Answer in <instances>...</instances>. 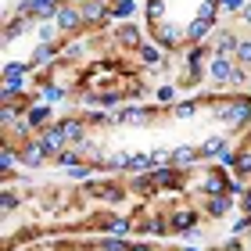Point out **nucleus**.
<instances>
[{
  "instance_id": "1",
  "label": "nucleus",
  "mask_w": 251,
  "mask_h": 251,
  "mask_svg": "<svg viewBox=\"0 0 251 251\" xmlns=\"http://www.w3.org/2000/svg\"><path fill=\"white\" fill-rule=\"evenodd\" d=\"M208 75L215 86H233V83H244V68L237 65L233 58H226V54H212L208 58Z\"/></svg>"
},
{
  "instance_id": "2",
  "label": "nucleus",
  "mask_w": 251,
  "mask_h": 251,
  "mask_svg": "<svg viewBox=\"0 0 251 251\" xmlns=\"http://www.w3.org/2000/svg\"><path fill=\"white\" fill-rule=\"evenodd\" d=\"M29 72H32V65H29V61H7V65H4V100L22 97Z\"/></svg>"
},
{
  "instance_id": "3",
  "label": "nucleus",
  "mask_w": 251,
  "mask_h": 251,
  "mask_svg": "<svg viewBox=\"0 0 251 251\" xmlns=\"http://www.w3.org/2000/svg\"><path fill=\"white\" fill-rule=\"evenodd\" d=\"M223 104V119H230L233 126H248L251 122V97H233V94H226V97H215Z\"/></svg>"
},
{
  "instance_id": "4",
  "label": "nucleus",
  "mask_w": 251,
  "mask_h": 251,
  "mask_svg": "<svg viewBox=\"0 0 251 251\" xmlns=\"http://www.w3.org/2000/svg\"><path fill=\"white\" fill-rule=\"evenodd\" d=\"M54 25H58V32H83V7H75V4H61L58 11V18H54Z\"/></svg>"
},
{
  "instance_id": "5",
  "label": "nucleus",
  "mask_w": 251,
  "mask_h": 251,
  "mask_svg": "<svg viewBox=\"0 0 251 251\" xmlns=\"http://www.w3.org/2000/svg\"><path fill=\"white\" fill-rule=\"evenodd\" d=\"M36 144H40V151H43V154H47V158H50V154H54V158H58V154L65 151V144H68V140H65V133H61V126H58V122H54V126H47V129H43V133H40V140H36Z\"/></svg>"
},
{
  "instance_id": "6",
  "label": "nucleus",
  "mask_w": 251,
  "mask_h": 251,
  "mask_svg": "<svg viewBox=\"0 0 251 251\" xmlns=\"http://www.w3.org/2000/svg\"><path fill=\"white\" fill-rule=\"evenodd\" d=\"M58 126H61V133H65V140H68V144L83 147V140H86V126H90V119L68 115V119H58Z\"/></svg>"
},
{
  "instance_id": "7",
  "label": "nucleus",
  "mask_w": 251,
  "mask_h": 251,
  "mask_svg": "<svg viewBox=\"0 0 251 251\" xmlns=\"http://www.w3.org/2000/svg\"><path fill=\"white\" fill-rule=\"evenodd\" d=\"M237 47H241V40L233 36V29H215V40H212V54H237Z\"/></svg>"
},
{
  "instance_id": "8",
  "label": "nucleus",
  "mask_w": 251,
  "mask_h": 251,
  "mask_svg": "<svg viewBox=\"0 0 251 251\" xmlns=\"http://www.w3.org/2000/svg\"><path fill=\"white\" fill-rule=\"evenodd\" d=\"M22 119H25V129H40L43 133L47 129V119H50V104H29Z\"/></svg>"
},
{
  "instance_id": "9",
  "label": "nucleus",
  "mask_w": 251,
  "mask_h": 251,
  "mask_svg": "<svg viewBox=\"0 0 251 251\" xmlns=\"http://www.w3.org/2000/svg\"><path fill=\"white\" fill-rule=\"evenodd\" d=\"M115 40L122 43V47H133V50H140L144 43H147V40L140 36V29L133 25V22H126V25H119V32H115Z\"/></svg>"
},
{
  "instance_id": "10",
  "label": "nucleus",
  "mask_w": 251,
  "mask_h": 251,
  "mask_svg": "<svg viewBox=\"0 0 251 251\" xmlns=\"http://www.w3.org/2000/svg\"><path fill=\"white\" fill-rule=\"evenodd\" d=\"M136 7H140L136 0H115V4H111V11H108V22H122V25H126V22L136 15Z\"/></svg>"
},
{
  "instance_id": "11",
  "label": "nucleus",
  "mask_w": 251,
  "mask_h": 251,
  "mask_svg": "<svg viewBox=\"0 0 251 251\" xmlns=\"http://www.w3.org/2000/svg\"><path fill=\"white\" fill-rule=\"evenodd\" d=\"M18 162L25 165V169H36V165H43V162H47V154L40 151V144H25V147L18 151Z\"/></svg>"
},
{
  "instance_id": "12",
  "label": "nucleus",
  "mask_w": 251,
  "mask_h": 251,
  "mask_svg": "<svg viewBox=\"0 0 251 251\" xmlns=\"http://www.w3.org/2000/svg\"><path fill=\"white\" fill-rule=\"evenodd\" d=\"M136 61L144 68H158L162 65V47H158V43H144V47L136 50Z\"/></svg>"
},
{
  "instance_id": "13",
  "label": "nucleus",
  "mask_w": 251,
  "mask_h": 251,
  "mask_svg": "<svg viewBox=\"0 0 251 251\" xmlns=\"http://www.w3.org/2000/svg\"><path fill=\"white\" fill-rule=\"evenodd\" d=\"M65 97H68V94H65V86H61V83H54V79L40 86V104H58V100H65Z\"/></svg>"
},
{
  "instance_id": "14",
  "label": "nucleus",
  "mask_w": 251,
  "mask_h": 251,
  "mask_svg": "<svg viewBox=\"0 0 251 251\" xmlns=\"http://www.w3.org/2000/svg\"><path fill=\"white\" fill-rule=\"evenodd\" d=\"M176 83H162L154 90V100H158V108H176Z\"/></svg>"
},
{
  "instance_id": "15",
  "label": "nucleus",
  "mask_w": 251,
  "mask_h": 251,
  "mask_svg": "<svg viewBox=\"0 0 251 251\" xmlns=\"http://www.w3.org/2000/svg\"><path fill=\"white\" fill-rule=\"evenodd\" d=\"M201 151L198 147H176V151H169V165H187V162H198Z\"/></svg>"
},
{
  "instance_id": "16",
  "label": "nucleus",
  "mask_w": 251,
  "mask_h": 251,
  "mask_svg": "<svg viewBox=\"0 0 251 251\" xmlns=\"http://www.w3.org/2000/svg\"><path fill=\"white\" fill-rule=\"evenodd\" d=\"M61 47L58 43H40L36 50H32V65H50V58H58Z\"/></svg>"
},
{
  "instance_id": "17",
  "label": "nucleus",
  "mask_w": 251,
  "mask_h": 251,
  "mask_svg": "<svg viewBox=\"0 0 251 251\" xmlns=\"http://www.w3.org/2000/svg\"><path fill=\"white\" fill-rule=\"evenodd\" d=\"M198 151H201V158H219V154L226 151V136H208Z\"/></svg>"
},
{
  "instance_id": "18",
  "label": "nucleus",
  "mask_w": 251,
  "mask_h": 251,
  "mask_svg": "<svg viewBox=\"0 0 251 251\" xmlns=\"http://www.w3.org/2000/svg\"><path fill=\"white\" fill-rule=\"evenodd\" d=\"M201 104H204V97H190V100H179V104L173 108V115H176V119H190V115H194V111H198Z\"/></svg>"
},
{
  "instance_id": "19",
  "label": "nucleus",
  "mask_w": 251,
  "mask_h": 251,
  "mask_svg": "<svg viewBox=\"0 0 251 251\" xmlns=\"http://www.w3.org/2000/svg\"><path fill=\"white\" fill-rule=\"evenodd\" d=\"M122 97L126 94H119V90H104V94H97V108H111V111H115L122 104Z\"/></svg>"
},
{
  "instance_id": "20",
  "label": "nucleus",
  "mask_w": 251,
  "mask_h": 251,
  "mask_svg": "<svg viewBox=\"0 0 251 251\" xmlns=\"http://www.w3.org/2000/svg\"><path fill=\"white\" fill-rule=\"evenodd\" d=\"M194 223H198V215H194V212H179V215L169 219V230H190Z\"/></svg>"
},
{
  "instance_id": "21",
  "label": "nucleus",
  "mask_w": 251,
  "mask_h": 251,
  "mask_svg": "<svg viewBox=\"0 0 251 251\" xmlns=\"http://www.w3.org/2000/svg\"><path fill=\"white\" fill-rule=\"evenodd\" d=\"M15 158H18V154H15V147H11V144L0 151V173H4V176H11V169H15Z\"/></svg>"
},
{
  "instance_id": "22",
  "label": "nucleus",
  "mask_w": 251,
  "mask_h": 251,
  "mask_svg": "<svg viewBox=\"0 0 251 251\" xmlns=\"http://www.w3.org/2000/svg\"><path fill=\"white\" fill-rule=\"evenodd\" d=\"M79 158H83V147H72V151H61L58 158H54V162H58V165H79Z\"/></svg>"
},
{
  "instance_id": "23",
  "label": "nucleus",
  "mask_w": 251,
  "mask_h": 251,
  "mask_svg": "<svg viewBox=\"0 0 251 251\" xmlns=\"http://www.w3.org/2000/svg\"><path fill=\"white\" fill-rule=\"evenodd\" d=\"M233 61L237 65H251V40H241V47H237V54H233Z\"/></svg>"
},
{
  "instance_id": "24",
  "label": "nucleus",
  "mask_w": 251,
  "mask_h": 251,
  "mask_svg": "<svg viewBox=\"0 0 251 251\" xmlns=\"http://www.w3.org/2000/svg\"><path fill=\"white\" fill-rule=\"evenodd\" d=\"M244 7H248L244 0H219V11H223V15H241Z\"/></svg>"
},
{
  "instance_id": "25",
  "label": "nucleus",
  "mask_w": 251,
  "mask_h": 251,
  "mask_svg": "<svg viewBox=\"0 0 251 251\" xmlns=\"http://www.w3.org/2000/svg\"><path fill=\"white\" fill-rule=\"evenodd\" d=\"M230 204H233L230 198H212V201H208V212H212V215H223V212H230Z\"/></svg>"
},
{
  "instance_id": "26",
  "label": "nucleus",
  "mask_w": 251,
  "mask_h": 251,
  "mask_svg": "<svg viewBox=\"0 0 251 251\" xmlns=\"http://www.w3.org/2000/svg\"><path fill=\"white\" fill-rule=\"evenodd\" d=\"M108 233L111 237H126V233H129V223H126V219H111L108 223Z\"/></svg>"
},
{
  "instance_id": "27",
  "label": "nucleus",
  "mask_w": 251,
  "mask_h": 251,
  "mask_svg": "<svg viewBox=\"0 0 251 251\" xmlns=\"http://www.w3.org/2000/svg\"><path fill=\"white\" fill-rule=\"evenodd\" d=\"M237 158H241V154H237V151H230V147H226V151L219 154V165H223V169H233V165H237Z\"/></svg>"
},
{
  "instance_id": "28",
  "label": "nucleus",
  "mask_w": 251,
  "mask_h": 251,
  "mask_svg": "<svg viewBox=\"0 0 251 251\" xmlns=\"http://www.w3.org/2000/svg\"><path fill=\"white\" fill-rule=\"evenodd\" d=\"M104 251H129V244H126V241H111V237H108V241H104Z\"/></svg>"
},
{
  "instance_id": "29",
  "label": "nucleus",
  "mask_w": 251,
  "mask_h": 251,
  "mask_svg": "<svg viewBox=\"0 0 251 251\" xmlns=\"http://www.w3.org/2000/svg\"><path fill=\"white\" fill-rule=\"evenodd\" d=\"M68 176H75V179H86V176H90V169H86V165H75Z\"/></svg>"
},
{
  "instance_id": "30",
  "label": "nucleus",
  "mask_w": 251,
  "mask_h": 251,
  "mask_svg": "<svg viewBox=\"0 0 251 251\" xmlns=\"http://www.w3.org/2000/svg\"><path fill=\"white\" fill-rule=\"evenodd\" d=\"M237 18H241V22H244V25H251V4H248V7H244V11H241V15H237Z\"/></svg>"
},
{
  "instance_id": "31",
  "label": "nucleus",
  "mask_w": 251,
  "mask_h": 251,
  "mask_svg": "<svg viewBox=\"0 0 251 251\" xmlns=\"http://www.w3.org/2000/svg\"><path fill=\"white\" fill-rule=\"evenodd\" d=\"M241 201H244V204H241V208H244V212L251 215V190H244V198H241Z\"/></svg>"
},
{
  "instance_id": "32",
  "label": "nucleus",
  "mask_w": 251,
  "mask_h": 251,
  "mask_svg": "<svg viewBox=\"0 0 251 251\" xmlns=\"http://www.w3.org/2000/svg\"><path fill=\"white\" fill-rule=\"evenodd\" d=\"M129 251H151V248H147V244H133Z\"/></svg>"
},
{
  "instance_id": "33",
  "label": "nucleus",
  "mask_w": 251,
  "mask_h": 251,
  "mask_svg": "<svg viewBox=\"0 0 251 251\" xmlns=\"http://www.w3.org/2000/svg\"><path fill=\"white\" fill-rule=\"evenodd\" d=\"M248 97H251V79H248Z\"/></svg>"
}]
</instances>
